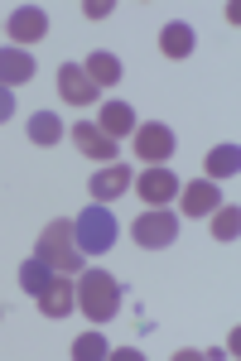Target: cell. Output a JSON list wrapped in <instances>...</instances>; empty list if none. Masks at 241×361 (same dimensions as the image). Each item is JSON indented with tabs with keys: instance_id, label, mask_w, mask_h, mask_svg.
<instances>
[{
	"instance_id": "6da1fadb",
	"label": "cell",
	"mask_w": 241,
	"mask_h": 361,
	"mask_svg": "<svg viewBox=\"0 0 241 361\" xmlns=\"http://www.w3.org/2000/svg\"><path fill=\"white\" fill-rule=\"evenodd\" d=\"M78 308L92 318V323H111L116 308H121V284H116V275H107V270H82Z\"/></svg>"
},
{
	"instance_id": "7a4b0ae2",
	"label": "cell",
	"mask_w": 241,
	"mask_h": 361,
	"mask_svg": "<svg viewBox=\"0 0 241 361\" xmlns=\"http://www.w3.org/2000/svg\"><path fill=\"white\" fill-rule=\"evenodd\" d=\"M73 241H78L82 255H107V250L116 246V217H111L107 202L82 207L78 222H73Z\"/></svg>"
},
{
	"instance_id": "3957f363",
	"label": "cell",
	"mask_w": 241,
	"mask_h": 361,
	"mask_svg": "<svg viewBox=\"0 0 241 361\" xmlns=\"http://www.w3.org/2000/svg\"><path fill=\"white\" fill-rule=\"evenodd\" d=\"M34 255H39L44 265H54L58 275H73V270L82 265V260H78L82 250H78V241H73V222H63V217L49 222V226H44V236H39V246H34Z\"/></svg>"
},
{
	"instance_id": "277c9868",
	"label": "cell",
	"mask_w": 241,
	"mask_h": 361,
	"mask_svg": "<svg viewBox=\"0 0 241 361\" xmlns=\"http://www.w3.org/2000/svg\"><path fill=\"white\" fill-rule=\"evenodd\" d=\"M131 236L145 250H164V246H174V236H179V217H174V212H164V207H150V212H140V217H135Z\"/></svg>"
},
{
	"instance_id": "5b68a950",
	"label": "cell",
	"mask_w": 241,
	"mask_h": 361,
	"mask_svg": "<svg viewBox=\"0 0 241 361\" xmlns=\"http://www.w3.org/2000/svg\"><path fill=\"white\" fill-rule=\"evenodd\" d=\"M135 154L145 159V164H164L169 154H174V130L164 126V121H145V126H135Z\"/></svg>"
},
{
	"instance_id": "8992f818",
	"label": "cell",
	"mask_w": 241,
	"mask_h": 361,
	"mask_svg": "<svg viewBox=\"0 0 241 361\" xmlns=\"http://www.w3.org/2000/svg\"><path fill=\"white\" fill-rule=\"evenodd\" d=\"M5 29H10L15 49H29V44H44V34H49V15H44L39 5H20V10L5 20Z\"/></svg>"
},
{
	"instance_id": "52a82bcc",
	"label": "cell",
	"mask_w": 241,
	"mask_h": 361,
	"mask_svg": "<svg viewBox=\"0 0 241 361\" xmlns=\"http://www.w3.org/2000/svg\"><path fill=\"white\" fill-rule=\"evenodd\" d=\"M97 92H102V87L92 82L78 63H63V68H58V97H63L68 106H97Z\"/></svg>"
},
{
	"instance_id": "ba28073f",
	"label": "cell",
	"mask_w": 241,
	"mask_h": 361,
	"mask_svg": "<svg viewBox=\"0 0 241 361\" xmlns=\"http://www.w3.org/2000/svg\"><path fill=\"white\" fill-rule=\"evenodd\" d=\"M179 188H184V183H179V178H174V173H169L164 164H150L145 173H140V178H135V193L145 197L150 207H164L169 197H179Z\"/></svg>"
},
{
	"instance_id": "9c48e42d",
	"label": "cell",
	"mask_w": 241,
	"mask_h": 361,
	"mask_svg": "<svg viewBox=\"0 0 241 361\" xmlns=\"http://www.w3.org/2000/svg\"><path fill=\"white\" fill-rule=\"evenodd\" d=\"M73 145H78L87 159L116 164V140H111L107 130H97V121H78V126H73Z\"/></svg>"
},
{
	"instance_id": "30bf717a",
	"label": "cell",
	"mask_w": 241,
	"mask_h": 361,
	"mask_svg": "<svg viewBox=\"0 0 241 361\" xmlns=\"http://www.w3.org/2000/svg\"><path fill=\"white\" fill-rule=\"evenodd\" d=\"M131 183H135V173H131V169H126V164H121V159H116V164L97 169L87 188H92V202H116V197L126 193Z\"/></svg>"
},
{
	"instance_id": "8fae6325",
	"label": "cell",
	"mask_w": 241,
	"mask_h": 361,
	"mask_svg": "<svg viewBox=\"0 0 241 361\" xmlns=\"http://www.w3.org/2000/svg\"><path fill=\"white\" fill-rule=\"evenodd\" d=\"M34 304H39V313H44V318H68V313L78 308V284H73L68 275H54V284H49Z\"/></svg>"
},
{
	"instance_id": "7c38bea8",
	"label": "cell",
	"mask_w": 241,
	"mask_h": 361,
	"mask_svg": "<svg viewBox=\"0 0 241 361\" xmlns=\"http://www.w3.org/2000/svg\"><path fill=\"white\" fill-rule=\"evenodd\" d=\"M135 126H140V121H135V106H126V102H116V97H111V102H102V116H97V130H107L111 140H121V135H131Z\"/></svg>"
},
{
	"instance_id": "4fadbf2b",
	"label": "cell",
	"mask_w": 241,
	"mask_h": 361,
	"mask_svg": "<svg viewBox=\"0 0 241 361\" xmlns=\"http://www.w3.org/2000/svg\"><path fill=\"white\" fill-rule=\"evenodd\" d=\"M217 202H222V188H217L213 178H208V183H188V188H179V207H184L188 217H203V212H213Z\"/></svg>"
},
{
	"instance_id": "5bb4252c",
	"label": "cell",
	"mask_w": 241,
	"mask_h": 361,
	"mask_svg": "<svg viewBox=\"0 0 241 361\" xmlns=\"http://www.w3.org/2000/svg\"><path fill=\"white\" fill-rule=\"evenodd\" d=\"M34 78V58L25 49H0V87H20Z\"/></svg>"
},
{
	"instance_id": "9a60e30c",
	"label": "cell",
	"mask_w": 241,
	"mask_h": 361,
	"mask_svg": "<svg viewBox=\"0 0 241 361\" xmlns=\"http://www.w3.org/2000/svg\"><path fill=\"white\" fill-rule=\"evenodd\" d=\"M82 73H87V78H92L97 87H116L126 68H121V58H116V54H107V49H97V54H87V63H82Z\"/></svg>"
},
{
	"instance_id": "2e32d148",
	"label": "cell",
	"mask_w": 241,
	"mask_h": 361,
	"mask_svg": "<svg viewBox=\"0 0 241 361\" xmlns=\"http://www.w3.org/2000/svg\"><path fill=\"white\" fill-rule=\"evenodd\" d=\"M193 29L184 25V20H174V25H164L160 29V54L164 58H193Z\"/></svg>"
},
{
	"instance_id": "e0dca14e",
	"label": "cell",
	"mask_w": 241,
	"mask_h": 361,
	"mask_svg": "<svg viewBox=\"0 0 241 361\" xmlns=\"http://www.w3.org/2000/svg\"><path fill=\"white\" fill-rule=\"evenodd\" d=\"M241 173V149L237 145H213L208 149V178L222 183V178H237Z\"/></svg>"
},
{
	"instance_id": "ac0fdd59",
	"label": "cell",
	"mask_w": 241,
	"mask_h": 361,
	"mask_svg": "<svg viewBox=\"0 0 241 361\" xmlns=\"http://www.w3.org/2000/svg\"><path fill=\"white\" fill-rule=\"evenodd\" d=\"M49 284H54V265H44V260H39V255H34V260H25V265H20V289H25L29 299H39V294H44V289H49Z\"/></svg>"
},
{
	"instance_id": "d6986e66",
	"label": "cell",
	"mask_w": 241,
	"mask_h": 361,
	"mask_svg": "<svg viewBox=\"0 0 241 361\" xmlns=\"http://www.w3.org/2000/svg\"><path fill=\"white\" fill-rule=\"evenodd\" d=\"M241 231V207L237 202H217L213 207V236L217 241H237Z\"/></svg>"
},
{
	"instance_id": "ffe728a7",
	"label": "cell",
	"mask_w": 241,
	"mask_h": 361,
	"mask_svg": "<svg viewBox=\"0 0 241 361\" xmlns=\"http://www.w3.org/2000/svg\"><path fill=\"white\" fill-rule=\"evenodd\" d=\"M29 140H34V145H58V140H63V121H58L54 111H34L29 116Z\"/></svg>"
},
{
	"instance_id": "44dd1931",
	"label": "cell",
	"mask_w": 241,
	"mask_h": 361,
	"mask_svg": "<svg viewBox=\"0 0 241 361\" xmlns=\"http://www.w3.org/2000/svg\"><path fill=\"white\" fill-rule=\"evenodd\" d=\"M107 357H111V347L102 333H82L73 342V361H107Z\"/></svg>"
},
{
	"instance_id": "7402d4cb",
	"label": "cell",
	"mask_w": 241,
	"mask_h": 361,
	"mask_svg": "<svg viewBox=\"0 0 241 361\" xmlns=\"http://www.w3.org/2000/svg\"><path fill=\"white\" fill-rule=\"evenodd\" d=\"M15 116V97H10V87H0V126Z\"/></svg>"
}]
</instances>
